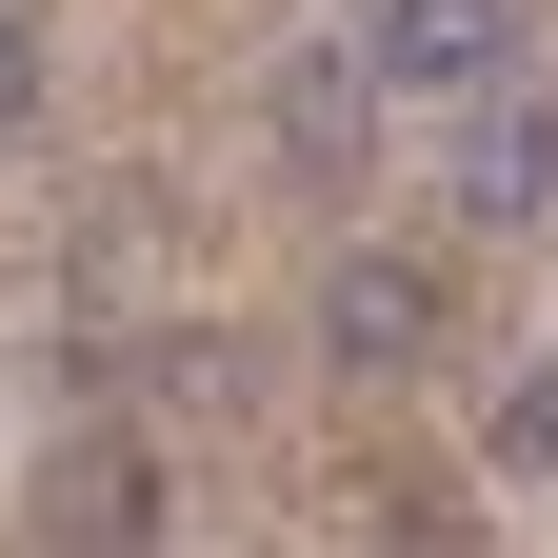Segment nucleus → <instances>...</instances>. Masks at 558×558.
Here are the masks:
<instances>
[{"label":"nucleus","mask_w":558,"mask_h":558,"mask_svg":"<svg viewBox=\"0 0 558 558\" xmlns=\"http://www.w3.org/2000/svg\"><path fill=\"white\" fill-rule=\"evenodd\" d=\"M40 538H160V439H120V418L40 439Z\"/></svg>","instance_id":"nucleus-5"},{"label":"nucleus","mask_w":558,"mask_h":558,"mask_svg":"<svg viewBox=\"0 0 558 558\" xmlns=\"http://www.w3.org/2000/svg\"><path fill=\"white\" fill-rule=\"evenodd\" d=\"M319 360L339 379H418V360H439V279H418V259H319Z\"/></svg>","instance_id":"nucleus-4"},{"label":"nucleus","mask_w":558,"mask_h":558,"mask_svg":"<svg viewBox=\"0 0 558 558\" xmlns=\"http://www.w3.org/2000/svg\"><path fill=\"white\" fill-rule=\"evenodd\" d=\"M478 459H499V478H558V339H538L499 399H478Z\"/></svg>","instance_id":"nucleus-6"},{"label":"nucleus","mask_w":558,"mask_h":558,"mask_svg":"<svg viewBox=\"0 0 558 558\" xmlns=\"http://www.w3.org/2000/svg\"><path fill=\"white\" fill-rule=\"evenodd\" d=\"M0 140H40V0H0Z\"/></svg>","instance_id":"nucleus-7"},{"label":"nucleus","mask_w":558,"mask_h":558,"mask_svg":"<svg viewBox=\"0 0 558 558\" xmlns=\"http://www.w3.org/2000/svg\"><path fill=\"white\" fill-rule=\"evenodd\" d=\"M360 60L399 100H478V81H519V0H360Z\"/></svg>","instance_id":"nucleus-2"},{"label":"nucleus","mask_w":558,"mask_h":558,"mask_svg":"<svg viewBox=\"0 0 558 558\" xmlns=\"http://www.w3.org/2000/svg\"><path fill=\"white\" fill-rule=\"evenodd\" d=\"M439 180H459V220H499V240H519V220H558V100H538V81H478Z\"/></svg>","instance_id":"nucleus-3"},{"label":"nucleus","mask_w":558,"mask_h":558,"mask_svg":"<svg viewBox=\"0 0 558 558\" xmlns=\"http://www.w3.org/2000/svg\"><path fill=\"white\" fill-rule=\"evenodd\" d=\"M379 120H399V81H379L360 40H300V60L259 81V140H279V180H360V160H379Z\"/></svg>","instance_id":"nucleus-1"}]
</instances>
